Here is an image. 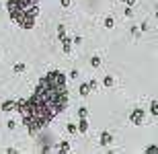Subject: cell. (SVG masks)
Returning a JSON list of instances; mask_svg holds the SVG:
<instances>
[{
  "instance_id": "6da1fadb",
  "label": "cell",
  "mask_w": 158,
  "mask_h": 154,
  "mask_svg": "<svg viewBox=\"0 0 158 154\" xmlns=\"http://www.w3.org/2000/svg\"><path fill=\"white\" fill-rule=\"evenodd\" d=\"M66 105H68L66 74L60 70H52L39 80L35 93L29 99L14 103V109L21 113L27 131L31 136H37L58 113L64 111Z\"/></svg>"
},
{
  "instance_id": "7a4b0ae2",
  "label": "cell",
  "mask_w": 158,
  "mask_h": 154,
  "mask_svg": "<svg viewBox=\"0 0 158 154\" xmlns=\"http://www.w3.org/2000/svg\"><path fill=\"white\" fill-rule=\"evenodd\" d=\"M144 117H146V111H144V109H133V111L129 113L131 125H142V123H144Z\"/></svg>"
},
{
  "instance_id": "3957f363",
  "label": "cell",
  "mask_w": 158,
  "mask_h": 154,
  "mask_svg": "<svg viewBox=\"0 0 158 154\" xmlns=\"http://www.w3.org/2000/svg\"><path fill=\"white\" fill-rule=\"evenodd\" d=\"M60 41H62V50H64V54H70V52H72V39L66 35V37H62Z\"/></svg>"
},
{
  "instance_id": "277c9868",
  "label": "cell",
  "mask_w": 158,
  "mask_h": 154,
  "mask_svg": "<svg viewBox=\"0 0 158 154\" xmlns=\"http://www.w3.org/2000/svg\"><path fill=\"white\" fill-rule=\"evenodd\" d=\"M109 144H113L111 131H103V134H101V146H109Z\"/></svg>"
},
{
  "instance_id": "5b68a950",
  "label": "cell",
  "mask_w": 158,
  "mask_h": 154,
  "mask_svg": "<svg viewBox=\"0 0 158 154\" xmlns=\"http://www.w3.org/2000/svg\"><path fill=\"white\" fill-rule=\"evenodd\" d=\"M78 131H80V134H86V131H88V119L86 117H80V121H78Z\"/></svg>"
},
{
  "instance_id": "8992f818",
  "label": "cell",
  "mask_w": 158,
  "mask_h": 154,
  "mask_svg": "<svg viewBox=\"0 0 158 154\" xmlns=\"http://www.w3.org/2000/svg\"><path fill=\"white\" fill-rule=\"evenodd\" d=\"M14 103H16V101H4V103H2V111H4V113L14 111Z\"/></svg>"
},
{
  "instance_id": "52a82bcc",
  "label": "cell",
  "mask_w": 158,
  "mask_h": 154,
  "mask_svg": "<svg viewBox=\"0 0 158 154\" xmlns=\"http://www.w3.org/2000/svg\"><path fill=\"white\" fill-rule=\"evenodd\" d=\"M78 93H80V97H88V95H90V86H88V82H82V84H80Z\"/></svg>"
},
{
  "instance_id": "ba28073f",
  "label": "cell",
  "mask_w": 158,
  "mask_h": 154,
  "mask_svg": "<svg viewBox=\"0 0 158 154\" xmlns=\"http://www.w3.org/2000/svg\"><path fill=\"white\" fill-rule=\"evenodd\" d=\"M103 86H107V89L115 86V78H113V76H105V78H103Z\"/></svg>"
},
{
  "instance_id": "9c48e42d",
  "label": "cell",
  "mask_w": 158,
  "mask_h": 154,
  "mask_svg": "<svg viewBox=\"0 0 158 154\" xmlns=\"http://www.w3.org/2000/svg\"><path fill=\"white\" fill-rule=\"evenodd\" d=\"M150 113H152L154 117H158V101H152V103H150Z\"/></svg>"
},
{
  "instance_id": "30bf717a",
  "label": "cell",
  "mask_w": 158,
  "mask_h": 154,
  "mask_svg": "<svg viewBox=\"0 0 158 154\" xmlns=\"http://www.w3.org/2000/svg\"><path fill=\"white\" fill-rule=\"evenodd\" d=\"M113 27H115V19L107 16V19H105V29H113Z\"/></svg>"
},
{
  "instance_id": "8fae6325",
  "label": "cell",
  "mask_w": 158,
  "mask_h": 154,
  "mask_svg": "<svg viewBox=\"0 0 158 154\" xmlns=\"http://www.w3.org/2000/svg\"><path fill=\"white\" fill-rule=\"evenodd\" d=\"M25 68H27V66L23 64V62H16V64H14V72H16V74H21V72H25Z\"/></svg>"
},
{
  "instance_id": "7c38bea8",
  "label": "cell",
  "mask_w": 158,
  "mask_h": 154,
  "mask_svg": "<svg viewBox=\"0 0 158 154\" xmlns=\"http://www.w3.org/2000/svg\"><path fill=\"white\" fill-rule=\"evenodd\" d=\"M90 66H93V68H99V66H101V58L93 56V58H90Z\"/></svg>"
},
{
  "instance_id": "4fadbf2b",
  "label": "cell",
  "mask_w": 158,
  "mask_h": 154,
  "mask_svg": "<svg viewBox=\"0 0 158 154\" xmlns=\"http://www.w3.org/2000/svg\"><path fill=\"white\" fill-rule=\"evenodd\" d=\"M58 150H60V152H70V144H68V142H62V144L58 146Z\"/></svg>"
},
{
  "instance_id": "5bb4252c",
  "label": "cell",
  "mask_w": 158,
  "mask_h": 154,
  "mask_svg": "<svg viewBox=\"0 0 158 154\" xmlns=\"http://www.w3.org/2000/svg\"><path fill=\"white\" fill-rule=\"evenodd\" d=\"M88 86H90V93H95V91L99 89V82H97V80L93 78V80H88Z\"/></svg>"
},
{
  "instance_id": "9a60e30c",
  "label": "cell",
  "mask_w": 158,
  "mask_h": 154,
  "mask_svg": "<svg viewBox=\"0 0 158 154\" xmlns=\"http://www.w3.org/2000/svg\"><path fill=\"white\" fill-rule=\"evenodd\" d=\"M66 129H68V134H76V131H78V127H76L74 123H68V125H66Z\"/></svg>"
},
{
  "instance_id": "2e32d148",
  "label": "cell",
  "mask_w": 158,
  "mask_h": 154,
  "mask_svg": "<svg viewBox=\"0 0 158 154\" xmlns=\"http://www.w3.org/2000/svg\"><path fill=\"white\" fill-rule=\"evenodd\" d=\"M58 37H60V39L66 37V27H64V25H58Z\"/></svg>"
},
{
  "instance_id": "e0dca14e",
  "label": "cell",
  "mask_w": 158,
  "mask_h": 154,
  "mask_svg": "<svg viewBox=\"0 0 158 154\" xmlns=\"http://www.w3.org/2000/svg\"><path fill=\"white\" fill-rule=\"evenodd\" d=\"M78 117H88V109L86 107H80L78 109Z\"/></svg>"
},
{
  "instance_id": "ac0fdd59",
  "label": "cell",
  "mask_w": 158,
  "mask_h": 154,
  "mask_svg": "<svg viewBox=\"0 0 158 154\" xmlns=\"http://www.w3.org/2000/svg\"><path fill=\"white\" fill-rule=\"evenodd\" d=\"M146 152H148V154H158V146H148Z\"/></svg>"
},
{
  "instance_id": "d6986e66",
  "label": "cell",
  "mask_w": 158,
  "mask_h": 154,
  "mask_svg": "<svg viewBox=\"0 0 158 154\" xmlns=\"http://www.w3.org/2000/svg\"><path fill=\"white\" fill-rule=\"evenodd\" d=\"M150 29V25H148V21H144V23L140 25V31H148Z\"/></svg>"
},
{
  "instance_id": "ffe728a7",
  "label": "cell",
  "mask_w": 158,
  "mask_h": 154,
  "mask_svg": "<svg viewBox=\"0 0 158 154\" xmlns=\"http://www.w3.org/2000/svg\"><path fill=\"white\" fill-rule=\"evenodd\" d=\"M125 16H127V19H129V16H133V8H131V6H127V8H125Z\"/></svg>"
},
{
  "instance_id": "44dd1931",
  "label": "cell",
  "mask_w": 158,
  "mask_h": 154,
  "mask_svg": "<svg viewBox=\"0 0 158 154\" xmlns=\"http://www.w3.org/2000/svg\"><path fill=\"white\" fill-rule=\"evenodd\" d=\"M70 2H72V0H60V4H62L64 8H68V6H70Z\"/></svg>"
},
{
  "instance_id": "7402d4cb",
  "label": "cell",
  "mask_w": 158,
  "mask_h": 154,
  "mask_svg": "<svg viewBox=\"0 0 158 154\" xmlns=\"http://www.w3.org/2000/svg\"><path fill=\"white\" fill-rule=\"evenodd\" d=\"M70 78L76 80V78H78V70H72V72H70Z\"/></svg>"
},
{
  "instance_id": "603a6c76",
  "label": "cell",
  "mask_w": 158,
  "mask_h": 154,
  "mask_svg": "<svg viewBox=\"0 0 158 154\" xmlns=\"http://www.w3.org/2000/svg\"><path fill=\"white\" fill-rule=\"evenodd\" d=\"M131 35H133V37H140V31L135 29V27H131Z\"/></svg>"
},
{
  "instance_id": "cb8c5ba5",
  "label": "cell",
  "mask_w": 158,
  "mask_h": 154,
  "mask_svg": "<svg viewBox=\"0 0 158 154\" xmlns=\"http://www.w3.org/2000/svg\"><path fill=\"white\" fill-rule=\"evenodd\" d=\"M80 43H82V37H80V35L74 37V45H80Z\"/></svg>"
},
{
  "instance_id": "d4e9b609",
  "label": "cell",
  "mask_w": 158,
  "mask_h": 154,
  "mask_svg": "<svg viewBox=\"0 0 158 154\" xmlns=\"http://www.w3.org/2000/svg\"><path fill=\"white\" fill-rule=\"evenodd\" d=\"M6 125H8V129H14V127H16V123H14V121H12V119H10V121H8V123H6Z\"/></svg>"
},
{
  "instance_id": "484cf974",
  "label": "cell",
  "mask_w": 158,
  "mask_h": 154,
  "mask_svg": "<svg viewBox=\"0 0 158 154\" xmlns=\"http://www.w3.org/2000/svg\"><path fill=\"white\" fill-rule=\"evenodd\" d=\"M121 2H125L127 6H133V2H135V0H121Z\"/></svg>"
},
{
  "instance_id": "4316f807",
  "label": "cell",
  "mask_w": 158,
  "mask_h": 154,
  "mask_svg": "<svg viewBox=\"0 0 158 154\" xmlns=\"http://www.w3.org/2000/svg\"><path fill=\"white\" fill-rule=\"evenodd\" d=\"M156 19H158V4H156Z\"/></svg>"
},
{
  "instance_id": "83f0119b",
  "label": "cell",
  "mask_w": 158,
  "mask_h": 154,
  "mask_svg": "<svg viewBox=\"0 0 158 154\" xmlns=\"http://www.w3.org/2000/svg\"><path fill=\"white\" fill-rule=\"evenodd\" d=\"M156 56H158V54H156Z\"/></svg>"
}]
</instances>
